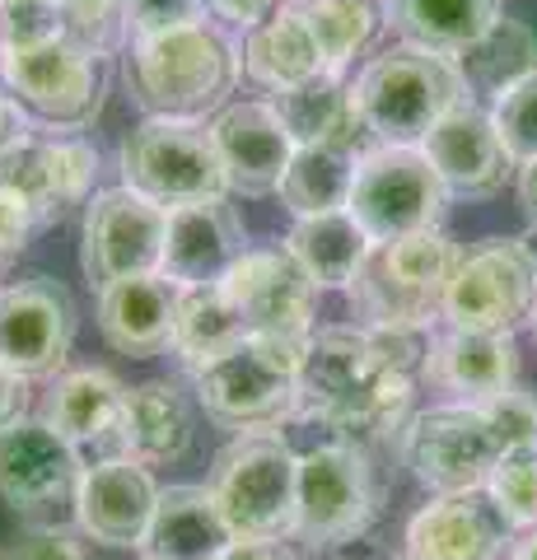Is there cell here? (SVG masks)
<instances>
[{
  "label": "cell",
  "instance_id": "484cf974",
  "mask_svg": "<svg viewBox=\"0 0 537 560\" xmlns=\"http://www.w3.org/2000/svg\"><path fill=\"white\" fill-rule=\"evenodd\" d=\"M234 541L211 486H168L160 490L150 533L141 541L145 560H215Z\"/></svg>",
  "mask_w": 537,
  "mask_h": 560
},
{
  "label": "cell",
  "instance_id": "8fae6325",
  "mask_svg": "<svg viewBox=\"0 0 537 560\" xmlns=\"http://www.w3.org/2000/svg\"><path fill=\"white\" fill-rule=\"evenodd\" d=\"M0 84L47 131L75 136L84 127H94V117L103 113L108 75H103V57H90L75 43L57 38L43 47L0 51Z\"/></svg>",
  "mask_w": 537,
  "mask_h": 560
},
{
  "label": "cell",
  "instance_id": "7bdbcfd3",
  "mask_svg": "<svg viewBox=\"0 0 537 560\" xmlns=\"http://www.w3.org/2000/svg\"><path fill=\"white\" fill-rule=\"evenodd\" d=\"M14 560H84V547L66 528H33L20 541V556Z\"/></svg>",
  "mask_w": 537,
  "mask_h": 560
},
{
  "label": "cell",
  "instance_id": "c3c4849f",
  "mask_svg": "<svg viewBox=\"0 0 537 560\" xmlns=\"http://www.w3.org/2000/svg\"><path fill=\"white\" fill-rule=\"evenodd\" d=\"M518 201H524L528 224H537V160L518 164Z\"/></svg>",
  "mask_w": 537,
  "mask_h": 560
},
{
  "label": "cell",
  "instance_id": "3957f363",
  "mask_svg": "<svg viewBox=\"0 0 537 560\" xmlns=\"http://www.w3.org/2000/svg\"><path fill=\"white\" fill-rule=\"evenodd\" d=\"M463 261V248L444 230H421L393 243H374L365 267L346 285L360 327H416L444 318V294Z\"/></svg>",
  "mask_w": 537,
  "mask_h": 560
},
{
  "label": "cell",
  "instance_id": "5b68a950",
  "mask_svg": "<svg viewBox=\"0 0 537 560\" xmlns=\"http://www.w3.org/2000/svg\"><path fill=\"white\" fill-rule=\"evenodd\" d=\"M355 113L365 117L378 145H421L430 127L467 98L454 57L402 43L374 57L351 84Z\"/></svg>",
  "mask_w": 537,
  "mask_h": 560
},
{
  "label": "cell",
  "instance_id": "681fc988",
  "mask_svg": "<svg viewBox=\"0 0 537 560\" xmlns=\"http://www.w3.org/2000/svg\"><path fill=\"white\" fill-rule=\"evenodd\" d=\"M518 253L528 257V267H533V276H537V224H528V234L518 238Z\"/></svg>",
  "mask_w": 537,
  "mask_h": 560
},
{
  "label": "cell",
  "instance_id": "7402d4cb",
  "mask_svg": "<svg viewBox=\"0 0 537 560\" xmlns=\"http://www.w3.org/2000/svg\"><path fill=\"white\" fill-rule=\"evenodd\" d=\"M238 257H244V220H238V210L224 197L168 206L160 276H168L178 290L215 285Z\"/></svg>",
  "mask_w": 537,
  "mask_h": 560
},
{
  "label": "cell",
  "instance_id": "f5cc1de1",
  "mask_svg": "<svg viewBox=\"0 0 537 560\" xmlns=\"http://www.w3.org/2000/svg\"><path fill=\"white\" fill-rule=\"evenodd\" d=\"M281 5H304V0H281Z\"/></svg>",
  "mask_w": 537,
  "mask_h": 560
},
{
  "label": "cell",
  "instance_id": "d6a6232c",
  "mask_svg": "<svg viewBox=\"0 0 537 560\" xmlns=\"http://www.w3.org/2000/svg\"><path fill=\"white\" fill-rule=\"evenodd\" d=\"M355 154L341 145H294V160L281 178V201L294 220L327 215V210L351 206L355 187Z\"/></svg>",
  "mask_w": 537,
  "mask_h": 560
},
{
  "label": "cell",
  "instance_id": "ba28073f",
  "mask_svg": "<svg viewBox=\"0 0 537 560\" xmlns=\"http://www.w3.org/2000/svg\"><path fill=\"white\" fill-rule=\"evenodd\" d=\"M505 440L481 411V401H448L430 407L407 425L402 458L411 477L430 495H463V490H487L495 467L505 463Z\"/></svg>",
  "mask_w": 537,
  "mask_h": 560
},
{
  "label": "cell",
  "instance_id": "2e32d148",
  "mask_svg": "<svg viewBox=\"0 0 537 560\" xmlns=\"http://www.w3.org/2000/svg\"><path fill=\"white\" fill-rule=\"evenodd\" d=\"M80 477H84V458L47 420L24 416L10 430H0V500L14 514L75 504Z\"/></svg>",
  "mask_w": 537,
  "mask_h": 560
},
{
  "label": "cell",
  "instance_id": "4316f807",
  "mask_svg": "<svg viewBox=\"0 0 537 560\" xmlns=\"http://www.w3.org/2000/svg\"><path fill=\"white\" fill-rule=\"evenodd\" d=\"M197 440V420L187 397L173 383L154 378L131 388L127 397V425H122V458L141 467H164L187 458V448Z\"/></svg>",
  "mask_w": 537,
  "mask_h": 560
},
{
  "label": "cell",
  "instance_id": "603a6c76",
  "mask_svg": "<svg viewBox=\"0 0 537 560\" xmlns=\"http://www.w3.org/2000/svg\"><path fill=\"white\" fill-rule=\"evenodd\" d=\"M267 103L276 108V117L285 121L294 145H341V150H351L355 160H365L370 150H378L365 117L355 113L351 84H346L337 70L308 75L300 84H290V90H276Z\"/></svg>",
  "mask_w": 537,
  "mask_h": 560
},
{
  "label": "cell",
  "instance_id": "816d5d0a",
  "mask_svg": "<svg viewBox=\"0 0 537 560\" xmlns=\"http://www.w3.org/2000/svg\"><path fill=\"white\" fill-rule=\"evenodd\" d=\"M397 560H421V556H411V551H402V556H397Z\"/></svg>",
  "mask_w": 537,
  "mask_h": 560
},
{
  "label": "cell",
  "instance_id": "db71d44e",
  "mask_svg": "<svg viewBox=\"0 0 537 560\" xmlns=\"http://www.w3.org/2000/svg\"><path fill=\"white\" fill-rule=\"evenodd\" d=\"M533 341H537V313H533Z\"/></svg>",
  "mask_w": 537,
  "mask_h": 560
},
{
  "label": "cell",
  "instance_id": "d4e9b609",
  "mask_svg": "<svg viewBox=\"0 0 537 560\" xmlns=\"http://www.w3.org/2000/svg\"><path fill=\"white\" fill-rule=\"evenodd\" d=\"M425 374H430V383H440V388L454 393L458 401H487L495 393L514 388V378H518L514 337L448 327L440 337H430Z\"/></svg>",
  "mask_w": 537,
  "mask_h": 560
},
{
  "label": "cell",
  "instance_id": "52a82bcc",
  "mask_svg": "<svg viewBox=\"0 0 537 560\" xmlns=\"http://www.w3.org/2000/svg\"><path fill=\"white\" fill-rule=\"evenodd\" d=\"M117 168H122V187L160 201L164 210L230 197L211 127H201V121L145 117L136 131H127L122 150H117Z\"/></svg>",
  "mask_w": 537,
  "mask_h": 560
},
{
  "label": "cell",
  "instance_id": "e0dca14e",
  "mask_svg": "<svg viewBox=\"0 0 537 560\" xmlns=\"http://www.w3.org/2000/svg\"><path fill=\"white\" fill-rule=\"evenodd\" d=\"M421 150L444 178L448 197H463V201L495 197V191L510 183V173L518 168L510 160L505 140H500V131H495L491 113L477 108V98L454 103V108L430 127V136L421 140Z\"/></svg>",
  "mask_w": 537,
  "mask_h": 560
},
{
  "label": "cell",
  "instance_id": "ac0fdd59",
  "mask_svg": "<svg viewBox=\"0 0 537 560\" xmlns=\"http://www.w3.org/2000/svg\"><path fill=\"white\" fill-rule=\"evenodd\" d=\"M518 528L491 500V490L435 495L407 523V551L421 560H510Z\"/></svg>",
  "mask_w": 537,
  "mask_h": 560
},
{
  "label": "cell",
  "instance_id": "d590c367",
  "mask_svg": "<svg viewBox=\"0 0 537 560\" xmlns=\"http://www.w3.org/2000/svg\"><path fill=\"white\" fill-rule=\"evenodd\" d=\"M61 14H66V43H75L90 57L108 61L113 51L131 43L122 0H61Z\"/></svg>",
  "mask_w": 537,
  "mask_h": 560
},
{
  "label": "cell",
  "instance_id": "8992f818",
  "mask_svg": "<svg viewBox=\"0 0 537 560\" xmlns=\"http://www.w3.org/2000/svg\"><path fill=\"white\" fill-rule=\"evenodd\" d=\"M308 341L248 337L230 355L192 370V388L206 416L230 430H267L300 401V370Z\"/></svg>",
  "mask_w": 537,
  "mask_h": 560
},
{
  "label": "cell",
  "instance_id": "d6986e66",
  "mask_svg": "<svg viewBox=\"0 0 537 560\" xmlns=\"http://www.w3.org/2000/svg\"><path fill=\"white\" fill-rule=\"evenodd\" d=\"M211 140L234 197H271L294 160V136L271 103H230L211 121Z\"/></svg>",
  "mask_w": 537,
  "mask_h": 560
},
{
  "label": "cell",
  "instance_id": "6da1fadb",
  "mask_svg": "<svg viewBox=\"0 0 537 560\" xmlns=\"http://www.w3.org/2000/svg\"><path fill=\"white\" fill-rule=\"evenodd\" d=\"M430 341L416 327H327L308 337L294 411L341 440H378L407 416Z\"/></svg>",
  "mask_w": 537,
  "mask_h": 560
},
{
  "label": "cell",
  "instance_id": "9a60e30c",
  "mask_svg": "<svg viewBox=\"0 0 537 560\" xmlns=\"http://www.w3.org/2000/svg\"><path fill=\"white\" fill-rule=\"evenodd\" d=\"M230 290L248 323V337H281L308 341L314 337V304L318 285L304 276V267L285 248H257L244 253L220 280Z\"/></svg>",
  "mask_w": 537,
  "mask_h": 560
},
{
  "label": "cell",
  "instance_id": "5bb4252c",
  "mask_svg": "<svg viewBox=\"0 0 537 560\" xmlns=\"http://www.w3.org/2000/svg\"><path fill=\"white\" fill-rule=\"evenodd\" d=\"M75 346V300L61 280L28 276L0 285V364L24 378H57Z\"/></svg>",
  "mask_w": 537,
  "mask_h": 560
},
{
  "label": "cell",
  "instance_id": "ab89813d",
  "mask_svg": "<svg viewBox=\"0 0 537 560\" xmlns=\"http://www.w3.org/2000/svg\"><path fill=\"white\" fill-rule=\"evenodd\" d=\"M481 411L491 416V425L500 430L505 448H537V397L524 388H505L481 401Z\"/></svg>",
  "mask_w": 537,
  "mask_h": 560
},
{
  "label": "cell",
  "instance_id": "11a10c76",
  "mask_svg": "<svg viewBox=\"0 0 537 560\" xmlns=\"http://www.w3.org/2000/svg\"><path fill=\"white\" fill-rule=\"evenodd\" d=\"M5 267H10V257H0V271H5Z\"/></svg>",
  "mask_w": 537,
  "mask_h": 560
},
{
  "label": "cell",
  "instance_id": "9c48e42d",
  "mask_svg": "<svg viewBox=\"0 0 537 560\" xmlns=\"http://www.w3.org/2000/svg\"><path fill=\"white\" fill-rule=\"evenodd\" d=\"M448 201L454 197L421 145H378L355 164L346 210L365 224L374 243H393L421 230H440Z\"/></svg>",
  "mask_w": 537,
  "mask_h": 560
},
{
  "label": "cell",
  "instance_id": "e575fe53",
  "mask_svg": "<svg viewBox=\"0 0 537 560\" xmlns=\"http://www.w3.org/2000/svg\"><path fill=\"white\" fill-rule=\"evenodd\" d=\"M0 187H10L14 197H24L43 230L71 210L66 206V191H61L57 150H51V140H43V136H28L20 150H10L5 160H0Z\"/></svg>",
  "mask_w": 537,
  "mask_h": 560
},
{
  "label": "cell",
  "instance_id": "bcb514c9",
  "mask_svg": "<svg viewBox=\"0 0 537 560\" xmlns=\"http://www.w3.org/2000/svg\"><path fill=\"white\" fill-rule=\"evenodd\" d=\"M276 5H281V0H206V10L234 28H257Z\"/></svg>",
  "mask_w": 537,
  "mask_h": 560
},
{
  "label": "cell",
  "instance_id": "83f0119b",
  "mask_svg": "<svg viewBox=\"0 0 537 560\" xmlns=\"http://www.w3.org/2000/svg\"><path fill=\"white\" fill-rule=\"evenodd\" d=\"M244 70L262 90H290L308 75H323L327 61L318 51L314 28L304 20V5H276L244 38Z\"/></svg>",
  "mask_w": 537,
  "mask_h": 560
},
{
  "label": "cell",
  "instance_id": "f907efd6",
  "mask_svg": "<svg viewBox=\"0 0 537 560\" xmlns=\"http://www.w3.org/2000/svg\"><path fill=\"white\" fill-rule=\"evenodd\" d=\"M510 560H537V528L518 537V547H514V556H510Z\"/></svg>",
  "mask_w": 537,
  "mask_h": 560
},
{
  "label": "cell",
  "instance_id": "60d3db41",
  "mask_svg": "<svg viewBox=\"0 0 537 560\" xmlns=\"http://www.w3.org/2000/svg\"><path fill=\"white\" fill-rule=\"evenodd\" d=\"M122 10H127L131 38H141V33L173 28V24L206 20V0H122Z\"/></svg>",
  "mask_w": 537,
  "mask_h": 560
},
{
  "label": "cell",
  "instance_id": "b9f144b4",
  "mask_svg": "<svg viewBox=\"0 0 537 560\" xmlns=\"http://www.w3.org/2000/svg\"><path fill=\"white\" fill-rule=\"evenodd\" d=\"M38 230H43V224L28 210V201L14 197L10 187H0V257H20Z\"/></svg>",
  "mask_w": 537,
  "mask_h": 560
},
{
  "label": "cell",
  "instance_id": "f546056e",
  "mask_svg": "<svg viewBox=\"0 0 537 560\" xmlns=\"http://www.w3.org/2000/svg\"><path fill=\"white\" fill-rule=\"evenodd\" d=\"M248 341V323L238 304L230 300V290L220 285H187L178 290V313H173V341L168 350L178 355L183 364H211L220 355H230L234 346Z\"/></svg>",
  "mask_w": 537,
  "mask_h": 560
},
{
  "label": "cell",
  "instance_id": "4dcf8cb0",
  "mask_svg": "<svg viewBox=\"0 0 537 560\" xmlns=\"http://www.w3.org/2000/svg\"><path fill=\"white\" fill-rule=\"evenodd\" d=\"M458 75L467 98H500L510 94L518 80H528L537 70V33L524 20H495L477 43H467L458 57Z\"/></svg>",
  "mask_w": 537,
  "mask_h": 560
},
{
  "label": "cell",
  "instance_id": "7c38bea8",
  "mask_svg": "<svg viewBox=\"0 0 537 560\" xmlns=\"http://www.w3.org/2000/svg\"><path fill=\"white\" fill-rule=\"evenodd\" d=\"M533 313H537V276L528 257L518 253V238H487L472 253H463L444 294L448 327L514 337L518 327H533Z\"/></svg>",
  "mask_w": 537,
  "mask_h": 560
},
{
  "label": "cell",
  "instance_id": "8d00e7d4",
  "mask_svg": "<svg viewBox=\"0 0 537 560\" xmlns=\"http://www.w3.org/2000/svg\"><path fill=\"white\" fill-rule=\"evenodd\" d=\"M491 500L505 510L518 533L537 528V448H514L491 477Z\"/></svg>",
  "mask_w": 537,
  "mask_h": 560
},
{
  "label": "cell",
  "instance_id": "ee69618b",
  "mask_svg": "<svg viewBox=\"0 0 537 560\" xmlns=\"http://www.w3.org/2000/svg\"><path fill=\"white\" fill-rule=\"evenodd\" d=\"M28 136H33V117L24 113V103L10 90H0V160H5L10 150H20Z\"/></svg>",
  "mask_w": 537,
  "mask_h": 560
},
{
  "label": "cell",
  "instance_id": "74e56055",
  "mask_svg": "<svg viewBox=\"0 0 537 560\" xmlns=\"http://www.w3.org/2000/svg\"><path fill=\"white\" fill-rule=\"evenodd\" d=\"M66 38L61 0H0V51L43 47Z\"/></svg>",
  "mask_w": 537,
  "mask_h": 560
},
{
  "label": "cell",
  "instance_id": "1f68e13d",
  "mask_svg": "<svg viewBox=\"0 0 537 560\" xmlns=\"http://www.w3.org/2000/svg\"><path fill=\"white\" fill-rule=\"evenodd\" d=\"M388 14L407 43L430 47L440 57H458L500 20V0H393Z\"/></svg>",
  "mask_w": 537,
  "mask_h": 560
},
{
  "label": "cell",
  "instance_id": "cb8c5ba5",
  "mask_svg": "<svg viewBox=\"0 0 537 560\" xmlns=\"http://www.w3.org/2000/svg\"><path fill=\"white\" fill-rule=\"evenodd\" d=\"M173 313H178V285L168 276H127L98 290V331L117 355L150 360L173 341Z\"/></svg>",
  "mask_w": 537,
  "mask_h": 560
},
{
  "label": "cell",
  "instance_id": "f35d334b",
  "mask_svg": "<svg viewBox=\"0 0 537 560\" xmlns=\"http://www.w3.org/2000/svg\"><path fill=\"white\" fill-rule=\"evenodd\" d=\"M491 121H495V131L505 140L514 164L537 160V70L491 103Z\"/></svg>",
  "mask_w": 537,
  "mask_h": 560
},
{
  "label": "cell",
  "instance_id": "30bf717a",
  "mask_svg": "<svg viewBox=\"0 0 537 560\" xmlns=\"http://www.w3.org/2000/svg\"><path fill=\"white\" fill-rule=\"evenodd\" d=\"M378 481L370 453L351 440L318 444L300 458V500H294V537L308 547H341L374 528Z\"/></svg>",
  "mask_w": 537,
  "mask_h": 560
},
{
  "label": "cell",
  "instance_id": "7dc6e473",
  "mask_svg": "<svg viewBox=\"0 0 537 560\" xmlns=\"http://www.w3.org/2000/svg\"><path fill=\"white\" fill-rule=\"evenodd\" d=\"M215 560H294L285 541H257V537H234Z\"/></svg>",
  "mask_w": 537,
  "mask_h": 560
},
{
  "label": "cell",
  "instance_id": "277c9868",
  "mask_svg": "<svg viewBox=\"0 0 537 560\" xmlns=\"http://www.w3.org/2000/svg\"><path fill=\"white\" fill-rule=\"evenodd\" d=\"M211 495L234 537L285 541L294 537V500H300V453L281 430H238L211 463Z\"/></svg>",
  "mask_w": 537,
  "mask_h": 560
},
{
  "label": "cell",
  "instance_id": "ffe728a7",
  "mask_svg": "<svg viewBox=\"0 0 537 560\" xmlns=\"http://www.w3.org/2000/svg\"><path fill=\"white\" fill-rule=\"evenodd\" d=\"M127 397L131 388H122L108 370H71V374H57V383H51L43 420L80 453L84 467H94V463L122 458Z\"/></svg>",
  "mask_w": 537,
  "mask_h": 560
},
{
  "label": "cell",
  "instance_id": "836d02e7",
  "mask_svg": "<svg viewBox=\"0 0 537 560\" xmlns=\"http://www.w3.org/2000/svg\"><path fill=\"white\" fill-rule=\"evenodd\" d=\"M304 20L314 28L327 70L341 75L355 57L370 51V43L378 38V28L388 20V10H384V0H304Z\"/></svg>",
  "mask_w": 537,
  "mask_h": 560
},
{
  "label": "cell",
  "instance_id": "4fadbf2b",
  "mask_svg": "<svg viewBox=\"0 0 537 560\" xmlns=\"http://www.w3.org/2000/svg\"><path fill=\"white\" fill-rule=\"evenodd\" d=\"M168 210L131 187L94 191L80 220V267L94 290L160 271Z\"/></svg>",
  "mask_w": 537,
  "mask_h": 560
},
{
  "label": "cell",
  "instance_id": "44dd1931",
  "mask_svg": "<svg viewBox=\"0 0 537 560\" xmlns=\"http://www.w3.org/2000/svg\"><path fill=\"white\" fill-rule=\"evenodd\" d=\"M154 504H160V486H154L150 467L131 458H108V463L84 467L75 490V523L84 537L103 541V547L141 551Z\"/></svg>",
  "mask_w": 537,
  "mask_h": 560
},
{
  "label": "cell",
  "instance_id": "f1b7e54d",
  "mask_svg": "<svg viewBox=\"0 0 537 560\" xmlns=\"http://www.w3.org/2000/svg\"><path fill=\"white\" fill-rule=\"evenodd\" d=\"M374 248V238L365 234L351 210H327V215H304L294 220V230L285 238V253L300 261L304 276L318 290H346L355 280V271L365 267V257Z\"/></svg>",
  "mask_w": 537,
  "mask_h": 560
},
{
  "label": "cell",
  "instance_id": "7a4b0ae2",
  "mask_svg": "<svg viewBox=\"0 0 537 560\" xmlns=\"http://www.w3.org/2000/svg\"><path fill=\"white\" fill-rule=\"evenodd\" d=\"M244 51L215 24L192 20L127 43V94L145 117L201 121L234 94Z\"/></svg>",
  "mask_w": 537,
  "mask_h": 560
},
{
  "label": "cell",
  "instance_id": "f6af8a7d",
  "mask_svg": "<svg viewBox=\"0 0 537 560\" xmlns=\"http://www.w3.org/2000/svg\"><path fill=\"white\" fill-rule=\"evenodd\" d=\"M28 383L20 370H10V364H0V430H10L14 420L28 416Z\"/></svg>",
  "mask_w": 537,
  "mask_h": 560
}]
</instances>
